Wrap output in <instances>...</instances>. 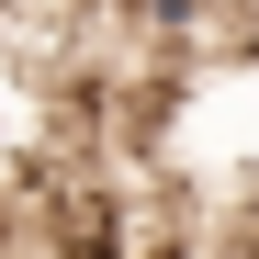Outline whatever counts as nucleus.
<instances>
[{"label": "nucleus", "mask_w": 259, "mask_h": 259, "mask_svg": "<svg viewBox=\"0 0 259 259\" xmlns=\"http://www.w3.org/2000/svg\"><path fill=\"white\" fill-rule=\"evenodd\" d=\"M0 147H12V102H0Z\"/></svg>", "instance_id": "obj_1"}]
</instances>
